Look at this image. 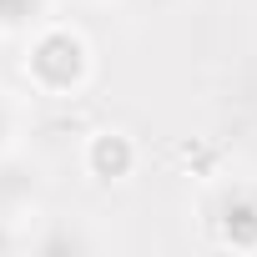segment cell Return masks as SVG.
Returning <instances> with one entry per match:
<instances>
[{
  "label": "cell",
  "instance_id": "cell-1",
  "mask_svg": "<svg viewBox=\"0 0 257 257\" xmlns=\"http://www.w3.org/2000/svg\"><path fill=\"white\" fill-rule=\"evenodd\" d=\"M26 71H31V81H36L41 91L66 96V91H76V86L86 81L91 51H86V41H81L76 31H46V36H36Z\"/></svg>",
  "mask_w": 257,
  "mask_h": 257
},
{
  "label": "cell",
  "instance_id": "cell-2",
  "mask_svg": "<svg viewBox=\"0 0 257 257\" xmlns=\"http://www.w3.org/2000/svg\"><path fill=\"white\" fill-rule=\"evenodd\" d=\"M132 167H137V142L126 132H96L86 142V172L91 177L121 182V177H132Z\"/></svg>",
  "mask_w": 257,
  "mask_h": 257
},
{
  "label": "cell",
  "instance_id": "cell-3",
  "mask_svg": "<svg viewBox=\"0 0 257 257\" xmlns=\"http://www.w3.org/2000/svg\"><path fill=\"white\" fill-rule=\"evenodd\" d=\"M217 232H222V242H227V247L252 252V247H257V202H252V197H232V202L222 207Z\"/></svg>",
  "mask_w": 257,
  "mask_h": 257
}]
</instances>
